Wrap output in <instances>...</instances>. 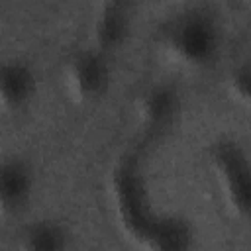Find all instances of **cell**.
Masks as SVG:
<instances>
[{"label":"cell","instance_id":"obj_1","mask_svg":"<svg viewBox=\"0 0 251 251\" xmlns=\"http://www.w3.org/2000/svg\"><path fill=\"white\" fill-rule=\"evenodd\" d=\"M161 45L184 63H206L216 51V27L204 8L175 14L159 29Z\"/></svg>","mask_w":251,"mask_h":251},{"label":"cell","instance_id":"obj_6","mask_svg":"<svg viewBox=\"0 0 251 251\" xmlns=\"http://www.w3.org/2000/svg\"><path fill=\"white\" fill-rule=\"evenodd\" d=\"M129 22V4L127 2H108L102 8V14L96 20V41L98 51L106 55L110 47H114L127 29Z\"/></svg>","mask_w":251,"mask_h":251},{"label":"cell","instance_id":"obj_4","mask_svg":"<svg viewBox=\"0 0 251 251\" xmlns=\"http://www.w3.org/2000/svg\"><path fill=\"white\" fill-rule=\"evenodd\" d=\"M33 92V71L27 63L12 59L0 63V108H20Z\"/></svg>","mask_w":251,"mask_h":251},{"label":"cell","instance_id":"obj_5","mask_svg":"<svg viewBox=\"0 0 251 251\" xmlns=\"http://www.w3.org/2000/svg\"><path fill=\"white\" fill-rule=\"evenodd\" d=\"M212 157L220 163V167L227 178V184L233 192V200H237V204L241 208H247V200H249L247 163H245V157L241 155L239 147L233 141H220L212 149Z\"/></svg>","mask_w":251,"mask_h":251},{"label":"cell","instance_id":"obj_2","mask_svg":"<svg viewBox=\"0 0 251 251\" xmlns=\"http://www.w3.org/2000/svg\"><path fill=\"white\" fill-rule=\"evenodd\" d=\"M67 78L75 94L92 96L102 92L110 78L106 55L98 49H78L67 63Z\"/></svg>","mask_w":251,"mask_h":251},{"label":"cell","instance_id":"obj_3","mask_svg":"<svg viewBox=\"0 0 251 251\" xmlns=\"http://www.w3.org/2000/svg\"><path fill=\"white\" fill-rule=\"evenodd\" d=\"M29 169L20 159L0 161V216L18 214L29 196Z\"/></svg>","mask_w":251,"mask_h":251},{"label":"cell","instance_id":"obj_7","mask_svg":"<svg viewBox=\"0 0 251 251\" xmlns=\"http://www.w3.org/2000/svg\"><path fill=\"white\" fill-rule=\"evenodd\" d=\"M22 235L25 251H61L65 241L63 227L51 220H39L29 224Z\"/></svg>","mask_w":251,"mask_h":251}]
</instances>
